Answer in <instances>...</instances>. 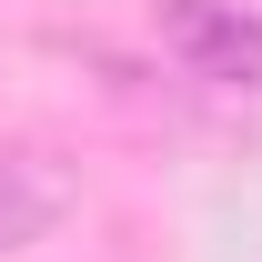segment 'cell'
<instances>
[{
    "label": "cell",
    "mask_w": 262,
    "mask_h": 262,
    "mask_svg": "<svg viewBox=\"0 0 262 262\" xmlns=\"http://www.w3.org/2000/svg\"><path fill=\"white\" fill-rule=\"evenodd\" d=\"M151 31L192 81L262 91V10H242V0H151Z\"/></svg>",
    "instance_id": "6da1fadb"
},
{
    "label": "cell",
    "mask_w": 262,
    "mask_h": 262,
    "mask_svg": "<svg viewBox=\"0 0 262 262\" xmlns=\"http://www.w3.org/2000/svg\"><path fill=\"white\" fill-rule=\"evenodd\" d=\"M61 212H71V171H61V151L10 141V151H0V262H10V252H31Z\"/></svg>",
    "instance_id": "7a4b0ae2"
}]
</instances>
